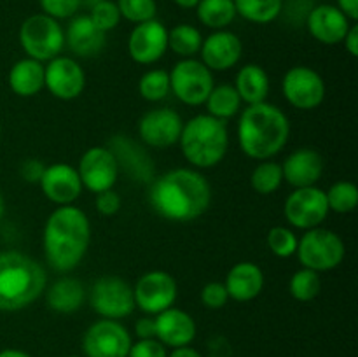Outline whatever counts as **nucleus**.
Listing matches in <instances>:
<instances>
[{
  "mask_svg": "<svg viewBox=\"0 0 358 357\" xmlns=\"http://www.w3.org/2000/svg\"><path fill=\"white\" fill-rule=\"evenodd\" d=\"M296 254L303 268L322 273L331 272L341 265L346 255V247L336 231L318 226L308 230L299 238Z\"/></svg>",
  "mask_w": 358,
  "mask_h": 357,
  "instance_id": "obj_6",
  "label": "nucleus"
},
{
  "mask_svg": "<svg viewBox=\"0 0 358 357\" xmlns=\"http://www.w3.org/2000/svg\"><path fill=\"white\" fill-rule=\"evenodd\" d=\"M135 335L138 340L156 338V321H154V317L147 315V317L138 318L135 324Z\"/></svg>",
  "mask_w": 358,
  "mask_h": 357,
  "instance_id": "obj_45",
  "label": "nucleus"
},
{
  "mask_svg": "<svg viewBox=\"0 0 358 357\" xmlns=\"http://www.w3.org/2000/svg\"><path fill=\"white\" fill-rule=\"evenodd\" d=\"M20 44L28 58L44 63L62 55L65 48V31L55 18L44 13L34 14L21 24Z\"/></svg>",
  "mask_w": 358,
  "mask_h": 357,
  "instance_id": "obj_7",
  "label": "nucleus"
},
{
  "mask_svg": "<svg viewBox=\"0 0 358 357\" xmlns=\"http://www.w3.org/2000/svg\"><path fill=\"white\" fill-rule=\"evenodd\" d=\"M170 74V91L185 105H205L210 91L213 90V74L201 59L185 58L173 65Z\"/></svg>",
  "mask_w": 358,
  "mask_h": 357,
  "instance_id": "obj_8",
  "label": "nucleus"
},
{
  "mask_svg": "<svg viewBox=\"0 0 358 357\" xmlns=\"http://www.w3.org/2000/svg\"><path fill=\"white\" fill-rule=\"evenodd\" d=\"M329 210L336 214H350L358 205V188L350 181H338L325 191Z\"/></svg>",
  "mask_w": 358,
  "mask_h": 357,
  "instance_id": "obj_36",
  "label": "nucleus"
},
{
  "mask_svg": "<svg viewBox=\"0 0 358 357\" xmlns=\"http://www.w3.org/2000/svg\"><path fill=\"white\" fill-rule=\"evenodd\" d=\"M94 205H96V210L105 217L115 216V214L121 210L122 200L114 189H107V191L96 192V200H94Z\"/></svg>",
  "mask_w": 358,
  "mask_h": 357,
  "instance_id": "obj_43",
  "label": "nucleus"
},
{
  "mask_svg": "<svg viewBox=\"0 0 358 357\" xmlns=\"http://www.w3.org/2000/svg\"><path fill=\"white\" fill-rule=\"evenodd\" d=\"M154 212L171 223H192L212 203V186L196 168H173L154 177L149 189Z\"/></svg>",
  "mask_w": 358,
  "mask_h": 357,
  "instance_id": "obj_1",
  "label": "nucleus"
},
{
  "mask_svg": "<svg viewBox=\"0 0 358 357\" xmlns=\"http://www.w3.org/2000/svg\"><path fill=\"white\" fill-rule=\"evenodd\" d=\"M66 357H80V356H66Z\"/></svg>",
  "mask_w": 358,
  "mask_h": 357,
  "instance_id": "obj_53",
  "label": "nucleus"
},
{
  "mask_svg": "<svg viewBox=\"0 0 358 357\" xmlns=\"http://www.w3.org/2000/svg\"><path fill=\"white\" fill-rule=\"evenodd\" d=\"M290 121L285 112L269 102L247 105L238 121V144L245 156L257 161L275 158L285 149Z\"/></svg>",
  "mask_w": 358,
  "mask_h": 357,
  "instance_id": "obj_3",
  "label": "nucleus"
},
{
  "mask_svg": "<svg viewBox=\"0 0 358 357\" xmlns=\"http://www.w3.org/2000/svg\"><path fill=\"white\" fill-rule=\"evenodd\" d=\"M343 42H345V48L350 55L358 56V24H352L350 27L348 34L345 35Z\"/></svg>",
  "mask_w": 358,
  "mask_h": 357,
  "instance_id": "obj_46",
  "label": "nucleus"
},
{
  "mask_svg": "<svg viewBox=\"0 0 358 357\" xmlns=\"http://www.w3.org/2000/svg\"><path fill=\"white\" fill-rule=\"evenodd\" d=\"M205 104L210 115L220 121H227L240 112L243 102L233 84H219V86H213Z\"/></svg>",
  "mask_w": 358,
  "mask_h": 357,
  "instance_id": "obj_29",
  "label": "nucleus"
},
{
  "mask_svg": "<svg viewBox=\"0 0 358 357\" xmlns=\"http://www.w3.org/2000/svg\"><path fill=\"white\" fill-rule=\"evenodd\" d=\"M44 88L58 100H76L86 88V74L70 56H56L44 65Z\"/></svg>",
  "mask_w": 358,
  "mask_h": 357,
  "instance_id": "obj_15",
  "label": "nucleus"
},
{
  "mask_svg": "<svg viewBox=\"0 0 358 357\" xmlns=\"http://www.w3.org/2000/svg\"><path fill=\"white\" fill-rule=\"evenodd\" d=\"M283 182V170L282 164L276 163V161L266 160L261 161L257 167L254 168L250 175V184L252 189L259 195H273L275 191H278L280 186Z\"/></svg>",
  "mask_w": 358,
  "mask_h": 357,
  "instance_id": "obj_33",
  "label": "nucleus"
},
{
  "mask_svg": "<svg viewBox=\"0 0 358 357\" xmlns=\"http://www.w3.org/2000/svg\"><path fill=\"white\" fill-rule=\"evenodd\" d=\"M44 170H45V164L42 163L41 160H35V158L24 160L20 167L21 177H23V181L30 182V184H38Z\"/></svg>",
  "mask_w": 358,
  "mask_h": 357,
  "instance_id": "obj_44",
  "label": "nucleus"
},
{
  "mask_svg": "<svg viewBox=\"0 0 358 357\" xmlns=\"http://www.w3.org/2000/svg\"><path fill=\"white\" fill-rule=\"evenodd\" d=\"M133 296L140 310L147 315H157L173 307L178 296V284L171 273L152 270L136 280Z\"/></svg>",
  "mask_w": 358,
  "mask_h": 357,
  "instance_id": "obj_11",
  "label": "nucleus"
},
{
  "mask_svg": "<svg viewBox=\"0 0 358 357\" xmlns=\"http://www.w3.org/2000/svg\"><path fill=\"white\" fill-rule=\"evenodd\" d=\"M131 335L119 321L100 318L86 329L83 350L86 357H128Z\"/></svg>",
  "mask_w": 358,
  "mask_h": 357,
  "instance_id": "obj_12",
  "label": "nucleus"
},
{
  "mask_svg": "<svg viewBox=\"0 0 358 357\" xmlns=\"http://www.w3.org/2000/svg\"><path fill=\"white\" fill-rule=\"evenodd\" d=\"M283 181L289 182L294 189L317 186L324 174V158L317 149L303 147L296 149L282 163Z\"/></svg>",
  "mask_w": 358,
  "mask_h": 357,
  "instance_id": "obj_22",
  "label": "nucleus"
},
{
  "mask_svg": "<svg viewBox=\"0 0 358 357\" xmlns=\"http://www.w3.org/2000/svg\"><path fill=\"white\" fill-rule=\"evenodd\" d=\"M168 51V30L161 21L150 20L138 23L128 38L129 58L140 65L159 62Z\"/></svg>",
  "mask_w": 358,
  "mask_h": 357,
  "instance_id": "obj_17",
  "label": "nucleus"
},
{
  "mask_svg": "<svg viewBox=\"0 0 358 357\" xmlns=\"http://www.w3.org/2000/svg\"><path fill=\"white\" fill-rule=\"evenodd\" d=\"M0 133H2V125H0Z\"/></svg>",
  "mask_w": 358,
  "mask_h": 357,
  "instance_id": "obj_54",
  "label": "nucleus"
},
{
  "mask_svg": "<svg viewBox=\"0 0 358 357\" xmlns=\"http://www.w3.org/2000/svg\"><path fill=\"white\" fill-rule=\"evenodd\" d=\"M87 16L105 34L114 30L119 24V21H121V13H119L117 4L112 2V0H101V2H98L96 6L91 7V13Z\"/></svg>",
  "mask_w": 358,
  "mask_h": 357,
  "instance_id": "obj_39",
  "label": "nucleus"
},
{
  "mask_svg": "<svg viewBox=\"0 0 358 357\" xmlns=\"http://www.w3.org/2000/svg\"><path fill=\"white\" fill-rule=\"evenodd\" d=\"M48 272L41 262L20 251L0 252V312L30 307L44 294Z\"/></svg>",
  "mask_w": 358,
  "mask_h": 357,
  "instance_id": "obj_4",
  "label": "nucleus"
},
{
  "mask_svg": "<svg viewBox=\"0 0 358 357\" xmlns=\"http://www.w3.org/2000/svg\"><path fill=\"white\" fill-rule=\"evenodd\" d=\"M269 76L257 63H247L236 74L234 90L240 94L241 102L247 105L266 102L269 94Z\"/></svg>",
  "mask_w": 358,
  "mask_h": 357,
  "instance_id": "obj_28",
  "label": "nucleus"
},
{
  "mask_svg": "<svg viewBox=\"0 0 358 357\" xmlns=\"http://www.w3.org/2000/svg\"><path fill=\"white\" fill-rule=\"evenodd\" d=\"M325 80L315 69L297 65L287 70L282 80V93L292 107L299 111H313L325 98Z\"/></svg>",
  "mask_w": 358,
  "mask_h": 357,
  "instance_id": "obj_13",
  "label": "nucleus"
},
{
  "mask_svg": "<svg viewBox=\"0 0 358 357\" xmlns=\"http://www.w3.org/2000/svg\"><path fill=\"white\" fill-rule=\"evenodd\" d=\"M198 20L213 30H224L236 18V7L233 0H199L196 6Z\"/></svg>",
  "mask_w": 358,
  "mask_h": 357,
  "instance_id": "obj_30",
  "label": "nucleus"
},
{
  "mask_svg": "<svg viewBox=\"0 0 358 357\" xmlns=\"http://www.w3.org/2000/svg\"><path fill=\"white\" fill-rule=\"evenodd\" d=\"M173 2L177 4L178 7H182V9H194L199 4V0H173Z\"/></svg>",
  "mask_w": 358,
  "mask_h": 357,
  "instance_id": "obj_50",
  "label": "nucleus"
},
{
  "mask_svg": "<svg viewBox=\"0 0 358 357\" xmlns=\"http://www.w3.org/2000/svg\"><path fill=\"white\" fill-rule=\"evenodd\" d=\"M338 9L343 10L348 20H358V0H338Z\"/></svg>",
  "mask_w": 358,
  "mask_h": 357,
  "instance_id": "obj_47",
  "label": "nucleus"
},
{
  "mask_svg": "<svg viewBox=\"0 0 358 357\" xmlns=\"http://www.w3.org/2000/svg\"><path fill=\"white\" fill-rule=\"evenodd\" d=\"M45 303L56 314H73L86 300V289L83 282L73 276H62L45 287Z\"/></svg>",
  "mask_w": 358,
  "mask_h": 357,
  "instance_id": "obj_26",
  "label": "nucleus"
},
{
  "mask_svg": "<svg viewBox=\"0 0 358 357\" xmlns=\"http://www.w3.org/2000/svg\"><path fill=\"white\" fill-rule=\"evenodd\" d=\"M42 10L55 20H66L73 18L83 6V0H38Z\"/></svg>",
  "mask_w": 358,
  "mask_h": 357,
  "instance_id": "obj_40",
  "label": "nucleus"
},
{
  "mask_svg": "<svg viewBox=\"0 0 358 357\" xmlns=\"http://www.w3.org/2000/svg\"><path fill=\"white\" fill-rule=\"evenodd\" d=\"M182 115L170 107H157L145 112L138 121V136L145 146L168 149L180 139Z\"/></svg>",
  "mask_w": 358,
  "mask_h": 357,
  "instance_id": "obj_16",
  "label": "nucleus"
},
{
  "mask_svg": "<svg viewBox=\"0 0 358 357\" xmlns=\"http://www.w3.org/2000/svg\"><path fill=\"white\" fill-rule=\"evenodd\" d=\"M138 93L147 102H161L170 93V74L163 69L147 70L138 80Z\"/></svg>",
  "mask_w": 358,
  "mask_h": 357,
  "instance_id": "obj_35",
  "label": "nucleus"
},
{
  "mask_svg": "<svg viewBox=\"0 0 358 357\" xmlns=\"http://www.w3.org/2000/svg\"><path fill=\"white\" fill-rule=\"evenodd\" d=\"M10 91L17 97L30 98L44 90V65L34 58L17 59L7 76Z\"/></svg>",
  "mask_w": 358,
  "mask_h": 357,
  "instance_id": "obj_27",
  "label": "nucleus"
},
{
  "mask_svg": "<svg viewBox=\"0 0 358 357\" xmlns=\"http://www.w3.org/2000/svg\"><path fill=\"white\" fill-rule=\"evenodd\" d=\"M236 14L250 23L268 24L280 16L283 0H233Z\"/></svg>",
  "mask_w": 358,
  "mask_h": 357,
  "instance_id": "obj_32",
  "label": "nucleus"
},
{
  "mask_svg": "<svg viewBox=\"0 0 358 357\" xmlns=\"http://www.w3.org/2000/svg\"><path fill=\"white\" fill-rule=\"evenodd\" d=\"M226 286L229 300L247 303L255 300L264 289V272L252 261H240L227 272Z\"/></svg>",
  "mask_w": 358,
  "mask_h": 357,
  "instance_id": "obj_25",
  "label": "nucleus"
},
{
  "mask_svg": "<svg viewBox=\"0 0 358 357\" xmlns=\"http://www.w3.org/2000/svg\"><path fill=\"white\" fill-rule=\"evenodd\" d=\"M91 244V223L84 210L62 205L49 214L42 233L48 265L58 273H69L83 262Z\"/></svg>",
  "mask_w": 358,
  "mask_h": 357,
  "instance_id": "obj_2",
  "label": "nucleus"
},
{
  "mask_svg": "<svg viewBox=\"0 0 358 357\" xmlns=\"http://www.w3.org/2000/svg\"><path fill=\"white\" fill-rule=\"evenodd\" d=\"M79 172L83 188H86L91 192H101L107 189H114L117 182L119 164L112 150L105 146H93L79 160Z\"/></svg>",
  "mask_w": 358,
  "mask_h": 357,
  "instance_id": "obj_14",
  "label": "nucleus"
},
{
  "mask_svg": "<svg viewBox=\"0 0 358 357\" xmlns=\"http://www.w3.org/2000/svg\"><path fill=\"white\" fill-rule=\"evenodd\" d=\"M203 46V35L192 24H177L175 28L168 30V49L180 56L182 59L194 58Z\"/></svg>",
  "mask_w": 358,
  "mask_h": 357,
  "instance_id": "obj_31",
  "label": "nucleus"
},
{
  "mask_svg": "<svg viewBox=\"0 0 358 357\" xmlns=\"http://www.w3.org/2000/svg\"><path fill=\"white\" fill-rule=\"evenodd\" d=\"M128 357H168V352L159 340H138L136 343H131Z\"/></svg>",
  "mask_w": 358,
  "mask_h": 357,
  "instance_id": "obj_42",
  "label": "nucleus"
},
{
  "mask_svg": "<svg viewBox=\"0 0 358 357\" xmlns=\"http://www.w3.org/2000/svg\"><path fill=\"white\" fill-rule=\"evenodd\" d=\"M329 212L331 210L325 191L317 186L294 189L283 205V216L290 226L304 231L322 226Z\"/></svg>",
  "mask_w": 358,
  "mask_h": 357,
  "instance_id": "obj_10",
  "label": "nucleus"
},
{
  "mask_svg": "<svg viewBox=\"0 0 358 357\" xmlns=\"http://www.w3.org/2000/svg\"><path fill=\"white\" fill-rule=\"evenodd\" d=\"M38 186L45 198L59 206L73 205V202L80 198L84 189L79 172L69 163L48 164Z\"/></svg>",
  "mask_w": 358,
  "mask_h": 357,
  "instance_id": "obj_19",
  "label": "nucleus"
},
{
  "mask_svg": "<svg viewBox=\"0 0 358 357\" xmlns=\"http://www.w3.org/2000/svg\"><path fill=\"white\" fill-rule=\"evenodd\" d=\"M98 2H101V0H86V4H87V6H90V9H91V7H93V6H96Z\"/></svg>",
  "mask_w": 358,
  "mask_h": 357,
  "instance_id": "obj_52",
  "label": "nucleus"
},
{
  "mask_svg": "<svg viewBox=\"0 0 358 357\" xmlns=\"http://www.w3.org/2000/svg\"><path fill=\"white\" fill-rule=\"evenodd\" d=\"M105 31L91 21L87 14H80L70 21L65 31V42L70 51L79 58H91L103 51L107 44Z\"/></svg>",
  "mask_w": 358,
  "mask_h": 357,
  "instance_id": "obj_24",
  "label": "nucleus"
},
{
  "mask_svg": "<svg viewBox=\"0 0 358 357\" xmlns=\"http://www.w3.org/2000/svg\"><path fill=\"white\" fill-rule=\"evenodd\" d=\"M154 321H156V340H159L164 346L178 349L194 342L198 328L192 315L185 310L171 307L154 315Z\"/></svg>",
  "mask_w": 358,
  "mask_h": 357,
  "instance_id": "obj_21",
  "label": "nucleus"
},
{
  "mask_svg": "<svg viewBox=\"0 0 358 357\" xmlns=\"http://www.w3.org/2000/svg\"><path fill=\"white\" fill-rule=\"evenodd\" d=\"M350 27H352L350 20L336 6L322 4L308 14V30L311 37L317 38L322 44L336 46L343 42Z\"/></svg>",
  "mask_w": 358,
  "mask_h": 357,
  "instance_id": "obj_23",
  "label": "nucleus"
},
{
  "mask_svg": "<svg viewBox=\"0 0 358 357\" xmlns=\"http://www.w3.org/2000/svg\"><path fill=\"white\" fill-rule=\"evenodd\" d=\"M297 241L299 238L296 233L285 226H275L268 233V247L276 258H292L297 251Z\"/></svg>",
  "mask_w": 358,
  "mask_h": 357,
  "instance_id": "obj_37",
  "label": "nucleus"
},
{
  "mask_svg": "<svg viewBox=\"0 0 358 357\" xmlns=\"http://www.w3.org/2000/svg\"><path fill=\"white\" fill-rule=\"evenodd\" d=\"M107 147L117 160L119 170L124 172L131 181L140 184H150L154 181L156 177L154 161L140 144L129 139L128 135H115L112 136Z\"/></svg>",
  "mask_w": 358,
  "mask_h": 357,
  "instance_id": "obj_18",
  "label": "nucleus"
},
{
  "mask_svg": "<svg viewBox=\"0 0 358 357\" xmlns=\"http://www.w3.org/2000/svg\"><path fill=\"white\" fill-rule=\"evenodd\" d=\"M201 62L205 66L215 72H226L238 65L243 55V44L236 34L227 30H217L206 38H203Z\"/></svg>",
  "mask_w": 358,
  "mask_h": 357,
  "instance_id": "obj_20",
  "label": "nucleus"
},
{
  "mask_svg": "<svg viewBox=\"0 0 358 357\" xmlns=\"http://www.w3.org/2000/svg\"><path fill=\"white\" fill-rule=\"evenodd\" d=\"M199 298H201V303L212 310L226 307V303L229 301V294H227L224 282H208L199 293Z\"/></svg>",
  "mask_w": 358,
  "mask_h": 357,
  "instance_id": "obj_41",
  "label": "nucleus"
},
{
  "mask_svg": "<svg viewBox=\"0 0 358 357\" xmlns=\"http://www.w3.org/2000/svg\"><path fill=\"white\" fill-rule=\"evenodd\" d=\"M115 4L119 7L121 18L135 24L156 20V0H117Z\"/></svg>",
  "mask_w": 358,
  "mask_h": 357,
  "instance_id": "obj_38",
  "label": "nucleus"
},
{
  "mask_svg": "<svg viewBox=\"0 0 358 357\" xmlns=\"http://www.w3.org/2000/svg\"><path fill=\"white\" fill-rule=\"evenodd\" d=\"M168 357H203V356L198 352V350L192 349L191 345H187V346H178V349H173L170 354H168Z\"/></svg>",
  "mask_w": 358,
  "mask_h": 357,
  "instance_id": "obj_48",
  "label": "nucleus"
},
{
  "mask_svg": "<svg viewBox=\"0 0 358 357\" xmlns=\"http://www.w3.org/2000/svg\"><path fill=\"white\" fill-rule=\"evenodd\" d=\"M90 303L101 318L112 321L129 317L136 307L133 287L124 279L115 275L100 276L93 284Z\"/></svg>",
  "mask_w": 358,
  "mask_h": 357,
  "instance_id": "obj_9",
  "label": "nucleus"
},
{
  "mask_svg": "<svg viewBox=\"0 0 358 357\" xmlns=\"http://www.w3.org/2000/svg\"><path fill=\"white\" fill-rule=\"evenodd\" d=\"M0 357H31L28 356L27 352L20 349H6V350H0Z\"/></svg>",
  "mask_w": 358,
  "mask_h": 357,
  "instance_id": "obj_49",
  "label": "nucleus"
},
{
  "mask_svg": "<svg viewBox=\"0 0 358 357\" xmlns=\"http://www.w3.org/2000/svg\"><path fill=\"white\" fill-rule=\"evenodd\" d=\"M3 214H6V200H3L2 192H0V220H2Z\"/></svg>",
  "mask_w": 358,
  "mask_h": 357,
  "instance_id": "obj_51",
  "label": "nucleus"
},
{
  "mask_svg": "<svg viewBox=\"0 0 358 357\" xmlns=\"http://www.w3.org/2000/svg\"><path fill=\"white\" fill-rule=\"evenodd\" d=\"M182 154L198 170L213 168L226 158L229 149L227 122L210 114H198L182 126Z\"/></svg>",
  "mask_w": 358,
  "mask_h": 357,
  "instance_id": "obj_5",
  "label": "nucleus"
},
{
  "mask_svg": "<svg viewBox=\"0 0 358 357\" xmlns=\"http://www.w3.org/2000/svg\"><path fill=\"white\" fill-rule=\"evenodd\" d=\"M322 290V279L320 273L313 272L310 268H301L290 276L289 293L294 300L301 303L313 301Z\"/></svg>",
  "mask_w": 358,
  "mask_h": 357,
  "instance_id": "obj_34",
  "label": "nucleus"
}]
</instances>
